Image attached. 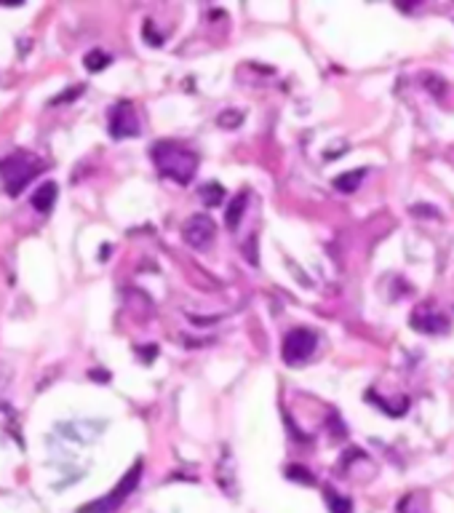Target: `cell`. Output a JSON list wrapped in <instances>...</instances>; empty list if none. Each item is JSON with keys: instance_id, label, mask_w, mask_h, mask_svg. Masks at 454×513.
<instances>
[{"instance_id": "cell-13", "label": "cell", "mask_w": 454, "mask_h": 513, "mask_svg": "<svg viewBox=\"0 0 454 513\" xmlns=\"http://www.w3.org/2000/svg\"><path fill=\"white\" fill-rule=\"evenodd\" d=\"M323 498L329 503V511L332 513H353V503L345 495H337L332 486H323Z\"/></svg>"}, {"instance_id": "cell-7", "label": "cell", "mask_w": 454, "mask_h": 513, "mask_svg": "<svg viewBox=\"0 0 454 513\" xmlns=\"http://www.w3.org/2000/svg\"><path fill=\"white\" fill-rule=\"evenodd\" d=\"M411 329L423 334H441L449 329V321H446V316L436 313L433 308H417L411 313Z\"/></svg>"}, {"instance_id": "cell-14", "label": "cell", "mask_w": 454, "mask_h": 513, "mask_svg": "<svg viewBox=\"0 0 454 513\" xmlns=\"http://www.w3.org/2000/svg\"><path fill=\"white\" fill-rule=\"evenodd\" d=\"M286 476L291 479V482H302V484H307V486H313V484H316V476H313L307 468H302V465H288Z\"/></svg>"}, {"instance_id": "cell-18", "label": "cell", "mask_w": 454, "mask_h": 513, "mask_svg": "<svg viewBox=\"0 0 454 513\" xmlns=\"http://www.w3.org/2000/svg\"><path fill=\"white\" fill-rule=\"evenodd\" d=\"M411 212L417 217H439V209H433V206H414Z\"/></svg>"}, {"instance_id": "cell-8", "label": "cell", "mask_w": 454, "mask_h": 513, "mask_svg": "<svg viewBox=\"0 0 454 513\" xmlns=\"http://www.w3.org/2000/svg\"><path fill=\"white\" fill-rule=\"evenodd\" d=\"M57 193H59L57 182H43V185L32 193V206H35V212H41V214L51 212V206H54V201H57Z\"/></svg>"}, {"instance_id": "cell-10", "label": "cell", "mask_w": 454, "mask_h": 513, "mask_svg": "<svg viewBox=\"0 0 454 513\" xmlns=\"http://www.w3.org/2000/svg\"><path fill=\"white\" fill-rule=\"evenodd\" d=\"M363 177H366V168H353V171L339 174V177L334 180V187H337L339 193H356V190L361 187Z\"/></svg>"}, {"instance_id": "cell-6", "label": "cell", "mask_w": 454, "mask_h": 513, "mask_svg": "<svg viewBox=\"0 0 454 513\" xmlns=\"http://www.w3.org/2000/svg\"><path fill=\"white\" fill-rule=\"evenodd\" d=\"M139 134V118L131 102H118L110 110V136L112 139H129Z\"/></svg>"}, {"instance_id": "cell-12", "label": "cell", "mask_w": 454, "mask_h": 513, "mask_svg": "<svg viewBox=\"0 0 454 513\" xmlns=\"http://www.w3.org/2000/svg\"><path fill=\"white\" fill-rule=\"evenodd\" d=\"M110 62H112V57L107 51H102V48H91L89 54L83 57V64H86L89 73H102Z\"/></svg>"}, {"instance_id": "cell-9", "label": "cell", "mask_w": 454, "mask_h": 513, "mask_svg": "<svg viewBox=\"0 0 454 513\" xmlns=\"http://www.w3.org/2000/svg\"><path fill=\"white\" fill-rule=\"evenodd\" d=\"M246 203H249V193H241L238 198H233V203L227 206L225 212V225L227 230H238L243 219V212H246Z\"/></svg>"}, {"instance_id": "cell-4", "label": "cell", "mask_w": 454, "mask_h": 513, "mask_svg": "<svg viewBox=\"0 0 454 513\" xmlns=\"http://www.w3.org/2000/svg\"><path fill=\"white\" fill-rule=\"evenodd\" d=\"M316 342H318L316 332H310V329H305V326H297V329H291V332L286 334V340H284V345H281V356H284V361H286L288 366H300V363L307 361V359L313 356Z\"/></svg>"}, {"instance_id": "cell-15", "label": "cell", "mask_w": 454, "mask_h": 513, "mask_svg": "<svg viewBox=\"0 0 454 513\" xmlns=\"http://www.w3.org/2000/svg\"><path fill=\"white\" fill-rule=\"evenodd\" d=\"M217 123H219L222 129H238V123H243V113H238V110H225V113L217 118Z\"/></svg>"}, {"instance_id": "cell-3", "label": "cell", "mask_w": 454, "mask_h": 513, "mask_svg": "<svg viewBox=\"0 0 454 513\" xmlns=\"http://www.w3.org/2000/svg\"><path fill=\"white\" fill-rule=\"evenodd\" d=\"M139 479H142V460H136L134 468L123 476L121 482H118V486H115V489H112L107 498L94 500V503H89V505H83V508H80L78 513H115L123 505V503H126V498H129V495H131V492L136 489Z\"/></svg>"}, {"instance_id": "cell-11", "label": "cell", "mask_w": 454, "mask_h": 513, "mask_svg": "<svg viewBox=\"0 0 454 513\" xmlns=\"http://www.w3.org/2000/svg\"><path fill=\"white\" fill-rule=\"evenodd\" d=\"M200 201H203V206H219L222 201H225V187L219 185V182H206L203 187H200Z\"/></svg>"}, {"instance_id": "cell-5", "label": "cell", "mask_w": 454, "mask_h": 513, "mask_svg": "<svg viewBox=\"0 0 454 513\" xmlns=\"http://www.w3.org/2000/svg\"><path fill=\"white\" fill-rule=\"evenodd\" d=\"M182 236L184 243H190L193 249H209L217 236V225L209 214H193L182 227Z\"/></svg>"}, {"instance_id": "cell-19", "label": "cell", "mask_w": 454, "mask_h": 513, "mask_svg": "<svg viewBox=\"0 0 454 513\" xmlns=\"http://www.w3.org/2000/svg\"><path fill=\"white\" fill-rule=\"evenodd\" d=\"M91 377H94V380H107L110 375H107V372H96V369H94V372H91Z\"/></svg>"}, {"instance_id": "cell-1", "label": "cell", "mask_w": 454, "mask_h": 513, "mask_svg": "<svg viewBox=\"0 0 454 513\" xmlns=\"http://www.w3.org/2000/svg\"><path fill=\"white\" fill-rule=\"evenodd\" d=\"M152 164L158 166V171L174 180L177 185H187V182L196 177L198 168V155L187 147H182L177 142H158L152 147Z\"/></svg>"}, {"instance_id": "cell-17", "label": "cell", "mask_w": 454, "mask_h": 513, "mask_svg": "<svg viewBox=\"0 0 454 513\" xmlns=\"http://www.w3.org/2000/svg\"><path fill=\"white\" fill-rule=\"evenodd\" d=\"M145 38L150 41V45H161V43H163V41H161V35H155V30H152V24H150V22L145 24Z\"/></svg>"}, {"instance_id": "cell-16", "label": "cell", "mask_w": 454, "mask_h": 513, "mask_svg": "<svg viewBox=\"0 0 454 513\" xmlns=\"http://www.w3.org/2000/svg\"><path fill=\"white\" fill-rule=\"evenodd\" d=\"M83 94V86H75V89H70L67 94H61L59 99H54L51 105H59V102H70V99H75V96H80Z\"/></svg>"}, {"instance_id": "cell-2", "label": "cell", "mask_w": 454, "mask_h": 513, "mask_svg": "<svg viewBox=\"0 0 454 513\" xmlns=\"http://www.w3.org/2000/svg\"><path fill=\"white\" fill-rule=\"evenodd\" d=\"M43 171V161L30 150H14L0 161V180L8 196H19L38 174Z\"/></svg>"}]
</instances>
